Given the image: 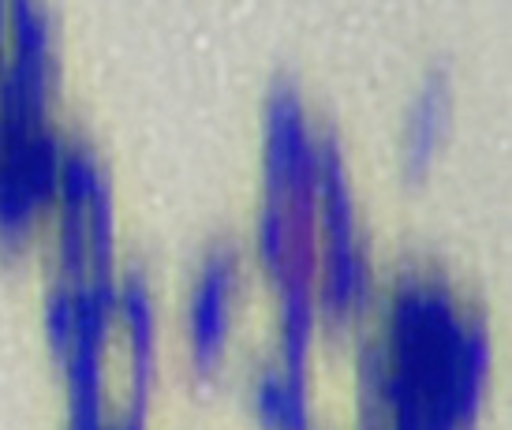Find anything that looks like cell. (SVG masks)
I'll use <instances>...</instances> for the list:
<instances>
[{
	"instance_id": "cell-1",
	"label": "cell",
	"mask_w": 512,
	"mask_h": 430,
	"mask_svg": "<svg viewBox=\"0 0 512 430\" xmlns=\"http://www.w3.org/2000/svg\"><path fill=\"white\" fill-rule=\"evenodd\" d=\"M247 281V255L240 244H217L202 258L187 296V352L199 374L221 363L232 337V300Z\"/></svg>"
},
{
	"instance_id": "cell-12",
	"label": "cell",
	"mask_w": 512,
	"mask_h": 430,
	"mask_svg": "<svg viewBox=\"0 0 512 430\" xmlns=\"http://www.w3.org/2000/svg\"><path fill=\"white\" fill-rule=\"evenodd\" d=\"M53 262L64 281H79L90 273V244H86L83 214H53Z\"/></svg>"
},
{
	"instance_id": "cell-2",
	"label": "cell",
	"mask_w": 512,
	"mask_h": 430,
	"mask_svg": "<svg viewBox=\"0 0 512 430\" xmlns=\"http://www.w3.org/2000/svg\"><path fill=\"white\" fill-rule=\"evenodd\" d=\"M314 135L303 98L292 83H277L262 105V180L266 195L314 199Z\"/></svg>"
},
{
	"instance_id": "cell-4",
	"label": "cell",
	"mask_w": 512,
	"mask_h": 430,
	"mask_svg": "<svg viewBox=\"0 0 512 430\" xmlns=\"http://www.w3.org/2000/svg\"><path fill=\"white\" fill-rule=\"evenodd\" d=\"M116 322L128 333L131 404H150V386L157 371V307L150 281L139 270L116 277Z\"/></svg>"
},
{
	"instance_id": "cell-13",
	"label": "cell",
	"mask_w": 512,
	"mask_h": 430,
	"mask_svg": "<svg viewBox=\"0 0 512 430\" xmlns=\"http://www.w3.org/2000/svg\"><path fill=\"white\" fill-rule=\"evenodd\" d=\"M42 326H45V341H49L53 359L64 363L68 348H72V330H75L72 281L57 277V285H49V292H45V307H42Z\"/></svg>"
},
{
	"instance_id": "cell-8",
	"label": "cell",
	"mask_w": 512,
	"mask_h": 430,
	"mask_svg": "<svg viewBox=\"0 0 512 430\" xmlns=\"http://www.w3.org/2000/svg\"><path fill=\"white\" fill-rule=\"evenodd\" d=\"M318 311H314L311 281H281L277 285V348L285 371L307 374Z\"/></svg>"
},
{
	"instance_id": "cell-9",
	"label": "cell",
	"mask_w": 512,
	"mask_h": 430,
	"mask_svg": "<svg viewBox=\"0 0 512 430\" xmlns=\"http://www.w3.org/2000/svg\"><path fill=\"white\" fill-rule=\"evenodd\" d=\"M4 49L12 57L27 60L45 72H60V45H57V23L42 4H8V34Z\"/></svg>"
},
{
	"instance_id": "cell-10",
	"label": "cell",
	"mask_w": 512,
	"mask_h": 430,
	"mask_svg": "<svg viewBox=\"0 0 512 430\" xmlns=\"http://www.w3.org/2000/svg\"><path fill=\"white\" fill-rule=\"evenodd\" d=\"M109 176V169L98 161L94 146L72 139L68 150H64V161H60V176H57V210L53 214H83L94 187Z\"/></svg>"
},
{
	"instance_id": "cell-6",
	"label": "cell",
	"mask_w": 512,
	"mask_h": 430,
	"mask_svg": "<svg viewBox=\"0 0 512 430\" xmlns=\"http://www.w3.org/2000/svg\"><path fill=\"white\" fill-rule=\"evenodd\" d=\"M247 401L262 430H314L307 374L285 371L281 363L258 367L247 386Z\"/></svg>"
},
{
	"instance_id": "cell-11",
	"label": "cell",
	"mask_w": 512,
	"mask_h": 430,
	"mask_svg": "<svg viewBox=\"0 0 512 430\" xmlns=\"http://www.w3.org/2000/svg\"><path fill=\"white\" fill-rule=\"evenodd\" d=\"M288 247H292V232H288V214L281 195H266L255 214V236H251V251L255 262L266 270L270 281H277L288 266Z\"/></svg>"
},
{
	"instance_id": "cell-3",
	"label": "cell",
	"mask_w": 512,
	"mask_h": 430,
	"mask_svg": "<svg viewBox=\"0 0 512 430\" xmlns=\"http://www.w3.org/2000/svg\"><path fill=\"white\" fill-rule=\"evenodd\" d=\"M314 311L326 326H352L378 303V273L370 262L363 240L344 244H318L314 266Z\"/></svg>"
},
{
	"instance_id": "cell-5",
	"label": "cell",
	"mask_w": 512,
	"mask_h": 430,
	"mask_svg": "<svg viewBox=\"0 0 512 430\" xmlns=\"http://www.w3.org/2000/svg\"><path fill=\"white\" fill-rule=\"evenodd\" d=\"M449 116H453V79L449 72H434L419 90L400 135V165L408 176H423L430 169L441 135L449 131Z\"/></svg>"
},
{
	"instance_id": "cell-7",
	"label": "cell",
	"mask_w": 512,
	"mask_h": 430,
	"mask_svg": "<svg viewBox=\"0 0 512 430\" xmlns=\"http://www.w3.org/2000/svg\"><path fill=\"white\" fill-rule=\"evenodd\" d=\"M60 90V72L34 68L27 60L0 49V116L19 124H49L53 94Z\"/></svg>"
},
{
	"instance_id": "cell-14",
	"label": "cell",
	"mask_w": 512,
	"mask_h": 430,
	"mask_svg": "<svg viewBox=\"0 0 512 430\" xmlns=\"http://www.w3.org/2000/svg\"><path fill=\"white\" fill-rule=\"evenodd\" d=\"M4 34H8V4H0V49H4Z\"/></svg>"
}]
</instances>
